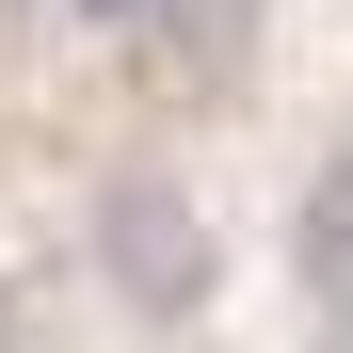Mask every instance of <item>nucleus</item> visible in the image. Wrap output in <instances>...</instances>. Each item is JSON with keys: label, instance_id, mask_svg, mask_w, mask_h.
Returning <instances> with one entry per match:
<instances>
[{"label": "nucleus", "instance_id": "f257e3e1", "mask_svg": "<svg viewBox=\"0 0 353 353\" xmlns=\"http://www.w3.org/2000/svg\"><path fill=\"white\" fill-rule=\"evenodd\" d=\"M97 225H112L97 257H112V273H145V305H193V289H209V241H193V209H176V193H112Z\"/></svg>", "mask_w": 353, "mask_h": 353}]
</instances>
